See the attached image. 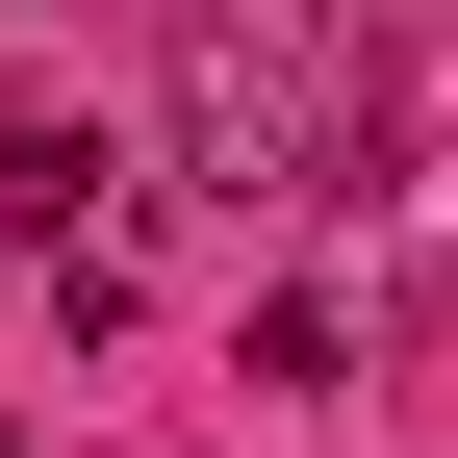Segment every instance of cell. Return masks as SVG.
Segmentation results:
<instances>
[{
    "instance_id": "obj_1",
    "label": "cell",
    "mask_w": 458,
    "mask_h": 458,
    "mask_svg": "<svg viewBox=\"0 0 458 458\" xmlns=\"http://www.w3.org/2000/svg\"><path fill=\"white\" fill-rule=\"evenodd\" d=\"M179 179H204V204H331V77L255 26V0L179 26Z\"/></svg>"
},
{
    "instance_id": "obj_2",
    "label": "cell",
    "mask_w": 458,
    "mask_h": 458,
    "mask_svg": "<svg viewBox=\"0 0 458 458\" xmlns=\"http://www.w3.org/2000/svg\"><path fill=\"white\" fill-rule=\"evenodd\" d=\"M102 204H128V153L26 102V128H0V229H26V255H102Z\"/></svg>"
},
{
    "instance_id": "obj_3",
    "label": "cell",
    "mask_w": 458,
    "mask_h": 458,
    "mask_svg": "<svg viewBox=\"0 0 458 458\" xmlns=\"http://www.w3.org/2000/svg\"><path fill=\"white\" fill-rule=\"evenodd\" d=\"M0 458H26V408H0Z\"/></svg>"
},
{
    "instance_id": "obj_4",
    "label": "cell",
    "mask_w": 458,
    "mask_h": 458,
    "mask_svg": "<svg viewBox=\"0 0 458 458\" xmlns=\"http://www.w3.org/2000/svg\"><path fill=\"white\" fill-rule=\"evenodd\" d=\"M255 26H280V0H255Z\"/></svg>"
}]
</instances>
